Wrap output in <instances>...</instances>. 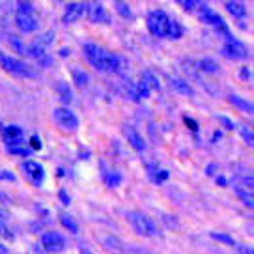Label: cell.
I'll list each match as a JSON object with an SVG mask.
<instances>
[{
	"instance_id": "60d3db41",
	"label": "cell",
	"mask_w": 254,
	"mask_h": 254,
	"mask_svg": "<svg viewBox=\"0 0 254 254\" xmlns=\"http://www.w3.org/2000/svg\"><path fill=\"white\" fill-rule=\"evenodd\" d=\"M182 6H185L187 9H192L196 8V6H200V2H182Z\"/></svg>"
},
{
	"instance_id": "7dc6e473",
	"label": "cell",
	"mask_w": 254,
	"mask_h": 254,
	"mask_svg": "<svg viewBox=\"0 0 254 254\" xmlns=\"http://www.w3.org/2000/svg\"><path fill=\"white\" fill-rule=\"evenodd\" d=\"M4 217H6V215L2 213V209H0V219H4Z\"/></svg>"
},
{
	"instance_id": "ac0fdd59",
	"label": "cell",
	"mask_w": 254,
	"mask_h": 254,
	"mask_svg": "<svg viewBox=\"0 0 254 254\" xmlns=\"http://www.w3.org/2000/svg\"><path fill=\"white\" fill-rule=\"evenodd\" d=\"M228 101H230L236 109H239L241 112H245V114H253L254 112L253 103H251V101H247L245 97H239V95H236V94H230L228 95Z\"/></svg>"
},
{
	"instance_id": "cb8c5ba5",
	"label": "cell",
	"mask_w": 254,
	"mask_h": 254,
	"mask_svg": "<svg viewBox=\"0 0 254 254\" xmlns=\"http://www.w3.org/2000/svg\"><path fill=\"white\" fill-rule=\"evenodd\" d=\"M60 222H62L64 228H65V230H69L71 234H77V232H79V224H77V221L73 219L71 215L62 213L60 215Z\"/></svg>"
},
{
	"instance_id": "6da1fadb",
	"label": "cell",
	"mask_w": 254,
	"mask_h": 254,
	"mask_svg": "<svg viewBox=\"0 0 254 254\" xmlns=\"http://www.w3.org/2000/svg\"><path fill=\"white\" fill-rule=\"evenodd\" d=\"M82 53H84V58L88 60V64H92V67H95L97 71L122 75L129 69V62H127L126 56L114 55V53L107 51L97 43H84Z\"/></svg>"
},
{
	"instance_id": "7402d4cb",
	"label": "cell",
	"mask_w": 254,
	"mask_h": 254,
	"mask_svg": "<svg viewBox=\"0 0 254 254\" xmlns=\"http://www.w3.org/2000/svg\"><path fill=\"white\" fill-rule=\"evenodd\" d=\"M140 84H144V86L148 88V90H159L161 88V84H159V79L153 75L151 71H144L142 73V80H140Z\"/></svg>"
},
{
	"instance_id": "4316f807",
	"label": "cell",
	"mask_w": 254,
	"mask_h": 254,
	"mask_svg": "<svg viewBox=\"0 0 254 254\" xmlns=\"http://www.w3.org/2000/svg\"><path fill=\"white\" fill-rule=\"evenodd\" d=\"M238 196L241 198V202L245 204L249 209H253L254 207V196H253V190H245V189H238Z\"/></svg>"
},
{
	"instance_id": "2e32d148",
	"label": "cell",
	"mask_w": 254,
	"mask_h": 254,
	"mask_svg": "<svg viewBox=\"0 0 254 254\" xmlns=\"http://www.w3.org/2000/svg\"><path fill=\"white\" fill-rule=\"evenodd\" d=\"M124 133H126L127 142L131 144V148H133V150H136V151H144V150H146V142H144L142 135H140L136 129H133V127L127 126L126 129H124Z\"/></svg>"
},
{
	"instance_id": "8992f818",
	"label": "cell",
	"mask_w": 254,
	"mask_h": 254,
	"mask_svg": "<svg viewBox=\"0 0 254 254\" xmlns=\"http://www.w3.org/2000/svg\"><path fill=\"white\" fill-rule=\"evenodd\" d=\"M53 118L58 126L65 129V131H75L77 127H79V118H77V114L71 112L67 107H56L55 111H53Z\"/></svg>"
},
{
	"instance_id": "9c48e42d",
	"label": "cell",
	"mask_w": 254,
	"mask_h": 254,
	"mask_svg": "<svg viewBox=\"0 0 254 254\" xmlns=\"http://www.w3.org/2000/svg\"><path fill=\"white\" fill-rule=\"evenodd\" d=\"M222 55L232 60H241V58H247V51L241 41L230 36V38H226V43L222 45Z\"/></svg>"
},
{
	"instance_id": "ba28073f",
	"label": "cell",
	"mask_w": 254,
	"mask_h": 254,
	"mask_svg": "<svg viewBox=\"0 0 254 254\" xmlns=\"http://www.w3.org/2000/svg\"><path fill=\"white\" fill-rule=\"evenodd\" d=\"M41 249L49 254L62 253L64 249H65V239L58 232H45L41 236Z\"/></svg>"
},
{
	"instance_id": "8fae6325",
	"label": "cell",
	"mask_w": 254,
	"mask_h": 254,
	"mask_svg": "<svg viewBox=\"0 0 254 254\" xmlns=\"http://www.w3.org/2000/svg\"><path fill=\"white\" fill-rule=\"evenodd\" d=\"M15 24L19 30L26 32V34H32V32H36L40 28V23H38V19L32 15V13H17L15 15Z\"/></svg>"
},
{
	"instance_id": "5b68a950",
	"label": "cell",
	"mask_w": 254,
	"mask_h": 254,
	"mask_svg": "<svg viewBox=\"0 0 254 254\" xmlns=\"http://www.w3.org/2000/svg\"><path fill=\"white\" fill-rule=\"evenodd\" d=\"M198 17H200V21H202V23H206V24H209V26L217 28L224 38H230L232 36L230 30H228V24L224 23V19H222L215 9H211L209 6H206V4H200Z\"/></svg>"
},
{
	"instance_id": "836d02e7",
	"label": "cell",
	"mask_w": 254,
	"mask_h": 254,
	"mask_svg": "<svg viewBox=\"0 0 254 254\" xmlns=\"http://www.w3.org/2000/svg\"><path fill=\"white\" fill-rule=\"evenodd\" d=\"M241 187H245V190H253V187H254L253 176H243V178H241Z\"/></svg>"
},
{
	"instance_id": "f35d334b",
	"label": "cell",
	"mask_w": 254,
	"mask_h": 254,
	"mask_svg": "<svg viewBox=\"0 0 254 254\" xmlns=\"http://www.w3.org/2000/svg\"><path fill=\"white\" fill-rule=\"evenodd\" d=\"M0 236H6L8 239H13V236L9 234V230L6 228V226H4V224H0Z\"/></svg>"
},
{
	"instance_id": "4dcf8cb0",
	"label": "cell",
	"mask_w": 254,
	"mask_h": 254,
	"mask_svg": "<svg viewBox=\"0 0 254 254\" xmlns=\"http://www.w3.org/2000/svg\"><path fill=\"white\" fill-rule=\"evenodd\" d=\"M114 6H116V11H118L120 15H124V17L133 15V13H131V9H129V4H127V2H116Z\"/></svg>"
},
{
	"instance_id": "44dd1931",
	"label": "cell",
	"mask_w": 254,
	"mask_h": 254,
	"mask_svg": "<svg viewBox=\"0 0 254 254\" xmlns=\"http://www.w3.org/2000/svg\"><path fill=\"white\" fill-rule=\"evenodd\" d=\"M224 8H226V11H228L230 15L236 17V19H241V17H245V13H247L243 2H234V0H230V2L224 4Z\"/></svg>"
},
{
	"instance_id": "603a6c76",
	"label": "cell",
	"mask_w": 254,
	"mask_h": 254,
	"mask_svg": "<svg viewBox=\"0 0 254 254\" xmlns=\"http://www.w3.org/2000/svg\"><path fill=\"white\" fill-rule=\"evenodd\" d=\"M105 182H107L109 187H118L120 183H122V174H120L118 170L107 168V170H105Z\"/></svg>"
},
{
	"instance_id": "f1b7e54d",
	"label": "cell",
	"mask_w": 254,
	"mask_h": 254,
	"mask_svg": "<svg viewBox=\"0 0 254 254\" xmlns=\"http://www.w3.org/2000/svg\"><path fill=\"white\" fill-rule=\"evenodd\" d=\"M211 236V239H215V241H221V243H224V245H236V239L232 238V236H228V234H222V232H211L209 234Z\"/></svg>"
},
{
	"instance_id": "3957f363",
	"label": "cell",
	"mask_w": 254,
	"mask_h": 254,
	"mask_svg": "<svg viewBox=\"0 0 254 254\" xmlns=\"http://www.w3.org/2000/svg\"><path fill=\"white\" fill-rule=\"evenodd\" d=\"M0 65H2L4 71H8L13 77H21V79H38L40 77V73L36 71L30 64L23 62L19 58H13V56L4 55L2 51H0Z\"/></svg>"
},
{
	"instance_id": "e575fe53",
	"label": "cell",
	"mask_w": 254,
	"mask_h": 254,
	"mask_svg": "<svg viewBox=\"0 0 254 254\" xmlns=\"http://www.w3.org/2000/svg\"><path fill=\"white\" fill-rule=\"evenodd\" d=\"M217 120H219V122H221L222 126L226 127V129H228V131H232V129H234V122H232L230 118H226V116H217Z\"/></svg>"
},
{
	"instance_id": "74e56055",
	"label": "cell",
	"mask_w": 254,
	"mask_h": 254,
	"mask_svg": "<svg viewBox=\"0 0 254 254\" xmlns=\"http://www.w3.org/2000/svg\"><path fill=\"white\" fill-rule=\"evenodd\" d=\"M238 253L239 254H254V251H253V247H249V245H239Z\"/></svg>"
},
{
	"instance_id": "d6986e66",
	"label": "cell",
	"mask_w": 254,
	"mask_h": 254,
	"mask_svg": "<svg viewBox=\"0 0 254 254\" xmlns=\"http://www.w3.org/2000/svg\"><path fill=\"white\" fill-rule=\"evenodd\" d=\"M148 95H150V90L144 86V84H140V82H135V84L129 86V97L133 101H142Z\"/></svg>"
},
{
	"instance_id": "30bf717a",
	"label": "cell",
	"mask_w": 254,
	"mask_h": 254,
	"mask_svg": "<svg viewBox=\"0 0 254 254\" xmlns=\"http://www.w3.org/2000/svg\"><path fill=\"white\" fill-rule=\"evenodd\" d=\"M86 11H88V17H90V21H92V23H95V24H109L111 23V15H109V11H107L103 4H99V2L86 4Z\"/></svg>"
},
{
	"instance_id": "ab89813d",
	"label": "cell",
	"mask_w": 254,
	"mask_h": 254,
	"mask_svg": "<svg viewBox=\"0 0 254 254\" xmlns=\"http://www.w3.org/2000/svg\"><path fill=\"white\" fill-rule=\"evenodd\" d=\"M58 196H60V200H64V204H65V206H67V204H71V202H69V196H67V192H65V190H60V194H58Z\"/></svg>"
},
{
	"instance_id": "7a4b0ae2",
	"label": "cell",
	"mask_w": 254,
	"mask_h": 254,
	"mask_svg": "<svg viewBox=\"0 0 254 254\" xmlns=\"http://www.w3.org/2000/svg\"><path fill=\"white\" fill-rule=\"evenodd\" d=\"M126 219L129 222V226L142 238H157L161 234L157 222L153 221L151 217H148V215L140 213V211H127Z\"/></svg>"
},
{
	"instance_id": "1f68e13d",
	"label": "cell",
	"mask_w": 254,
	"mask_h": 254,
	"mask_svg": "<svg viewBox=\"0 0 254 254\" xmlns=\"http://www.w3.org/2000/svg\"><path fill=\"white\" fill-rule=\"evenodd\" d=\"M150 176L153 178V182L155 183H161V182H165V180H168V170H157V172H150Z\"/></svg>"
},
{
	"instance_id": "f546056e",
	"label": "cell",
	"mask_w": 254,
	"mask_h": 254,
	"mask_svg": "<svg viewBox=\"0 0 254 254\" xmlns=\"http://www.w3.org/2000/svg\"><path fill=\"white\" fill-rule=\"evenodd\" d=\"M239 135H241V138L247 142V146H253V144H254V135H253V131H251L249 127L241 126V129H239Z\"/></svg>"
},
{
	"instance_id": "d6a6232c",
	"label": "cell",
	"mask_w": 254,
	"mask_h": 254,
	"mask_svg": "<svg viewBox=\"0 0 254 254\" xmlns=\"http://www.w3.org/2000/svg\"><path fill=\"white\" fill-rule=\"evenodd\" d=\"M8 150H9V153H15V155H23V157L30 155V150H28V148H21V146H9Z\"/></svg>"
},
{
	"instance_id": "9a60e30c",
	"label": "cell",
	"mask_w": 254,
	"mask_h": 254,
	"mask_svg": "<svg viewBox=\"0 0 254 254\" xmlns=\"http://www.w3.org/2000/svg\"><path fill=\"white\" fill-rule=\"evenodd\" d=\"M84 11H86V4H82V2H77V4H67L65 13H64V23L65 24L77 23V19H80Z\"/></svg>"
},
{
	"instance_id": "7c38bea8",
	"label": "cell",
	"mask_w": 254,
	"mask_h": 254,
	"mask_svg": "<svg viewBox=\"0 0 254 254\" xmlns=\"http://www.w3.org/2000/svg\"><path fill=\"white\" fill-rule=\"evenodd\" d=\"M97 241H99L107 251H111V253H114V254L126 253L124 243H122L116 236H112V234H99V236H97Z\"/></svg>"
},
{
	"instance_id": "7bdbcfd3",
	"label": "cell",
	"mask_w": 254,
	"mask_h": 254,
	"mask_svg": "<svg viewBox=\"0 0 254 254\" xmlns=\"http://www.w3.org/2000/svg\"><path fill=\"white\" fill-rule=\"evenodd\" d=\"M80 254H94V253H92L86 245H82V247H80Z\"/></svg>"
},
{
	"instance_id": "bcb514c9",
	"label": "cell",
	"mask_w": 254,
	"mask_h": 254,
	"mask_svg": "<svg viewBox=\"0 0 254 254\" xmlns=\"http://www.w3.org/2000/svg\"><path fill=\"white\" fill-rule=\"evenodd\" d=\"M2 178H8V180H13V176H11V174H0V180H2Z\"/></svg>"
},
{
	"instance_id": "d4e9b609",
	"label": "cell",
	"mask_w": 254,
	"mask_h": 254,
	"mask_svg": "<svg viewBox=\"0 0 254 254\" xmlns=\"http://www.w3.org/2000/svg\"><path fill=\"white\" fill-rule=\"evenodd\" d=\"M183 26L178 21H174V19H170V26H168V36L167 38H170V40H180L183 36Z\"/></svg>"
},
{
	"instance_id": "8d00e7d4",
	"label": "cell",
	"mask_w": 254,
	"mask_h": 254,
	"mask_svg": "<svg viewBox=\"0 0 254 254\" xmlns=\"http://www.w3.org/2000/svg\"><path fill=\"white\" fill-rule=\"evenodd\" d=\"M126 253L127 254H151L150 251H146V249H140V247H129Z\"/></svg>"
},
{
	"instance_id": "4fadbf2b",
	"label": "cell",
	"mask_w": 254,
	"mask_h": 254,
	"mask_svg": "<svg viewBox=\"0 0 254 254\" xmlns=\"http://www.w3.org/2000/svg\"><path fill=\"white\" fill-rule=\"evenodd\" d=\"M23 170L26 172V176H28L36 185H41L43 176H45V170H43V167H41L38 161H24Z\"/></svg>"
},
{
	"instance_id": "e0dca14e",
	"label": "cell",
	"mask_w": 254,
	"mask_h": 254,
	"mask_svg": "<svg viewBox=\"0 0 254 254\" xmlns=\"http://www.w3.org/2000/svg\"><path fill=\"white\" fill-rule=\"evenodd\" d=\"M170 86L174 88L178 94H182V95H187V97H190V95L194 94V90L190 88L189 82H185V80L182 79V77H170Z\"/></svg>"
},
{
	"instance_id": "ffe728a7",
	"label": "cell",
	"mask_w": 254,
	"mask_h": 254,
	"mask_svg": "<svg viewBox=\"0 0 254 254\" xmlns=\"http://www.w3.org/2000/svg\"><path fill=\"white\" fill-rule=\"evenodd\" d=\"M56 92H58V95H60V99H62L64 103H71L73 101V90L69 88L67 82L56 80Z\"/></svg>"
},
{
	"instance_id": "5bb4252c",
	"label": "cell",
	"mask_w": 254,
	"mask_h": 254,
	"mask_svg": "<svg viewBox=\"0 0 254 254\" xmlns=\"http://www.w3.org/2000/svg\"><path fill=\"white\" fill-rule=\"evenodd\" d=\"M2 136L9 146H21L23 144V129L19 126H6L2 129Z\"/></svg>"
},
{
	"instance_id": "d590c367",
	"label": "cell",
	"mask_w": 254,
	"mask_h": 254,
	"mask_svg": "<svg viewBox=\"0 0 254 254\" xmlns=\"http://www.w3.org/2000/svg\"><path fill=\"white\" fill-rule=\"evenodd\" d=\"M9 45H11V47H13V49H17L19 53H24V51H26V49H24L23 43H21V41H19V40H15V38H9Z\"/></svg>"
},
{
	"instance_id": "f6af8a7d",
	"label": "cell",
	"mask_w": 254,
	"mask_h": 254,
	"mask_svg": "<svg viewBox=\"0 0 254 254\" xmlns=\"http://www.w3.org/2000/svg\"><path fill=\"white\" fill-rule=\"evenodd\" d=\"M239 75H241V77H245V79H249V71H247V69H243V71H239Z\"/></svg>"
},
{
	"instance_id": "52a82bcc",
	"label": "cell",
	"mask_w": 254,
	"mask_h": 254,
	"mask_svg": "<svg viewBox=\"0 0 254 254\" xmlns=\"http://www.w3.org/2000/svg\"><path fill=\"white\" fill-rule=\"evenodd\" d=\"M55 41V32H49V34H43L40 38H36V40L30 43V47H28V53L26 55H30L32 58H36L38 62H40L43 56H47V49L49 45Z\"/></svg>"
},
{
	"instance_id": "83f0119b",
	"label": "cell",
	"mask_w": 254,
	"mask_h": 254,
	"mask_svg": "<svg viewBox=\"0 0 254 254\" xmlns=\"http://www.w3.org/2000/svg\"><path fill=\"white\" fill-rule=\"evenodd\" d=\"M200 67L207 73H219L221 71V67H219V64L211 60V58H204V60H200Z\"/></svg>"
},
{
	"instance_id": "277c9868",
	"label": "cell",
	"mask_w": 254,
	"mask_h": 254,
	"mask_svg": "<svg viewBox=\"0 0 254 254\" xmlns=\"http://www.w3.org/2000/svg\"><path fill=\"white\" fill-rule=\"evenodd\" d=\"M146 24H148V30L155 38H167L168 26H170V17L163 9H153L148 15V19H146Z\"/></svg>"
},
{
	"instance_id": "484cf974",
	"label": "cell",
	"mask_w": 254,
	"mask_h": 254,
	"mask_svg": "<svg viewBox=\"0 0 254 254\" xmlns=\"http://www.w3.org/2000/svg\"><path fill=\"white\" fill-rule=\"evenodd\" d=\"M71 77H73V80H75V84L77 86H86L88 82H90V77H88V73H84L82 69H73L71 71Z\"/></svg>"
},
{
	"instance_id": "b9f144b4",
	"label": "cell",
	"mask_w": 254,
	"mask_h": 254,
	"mask_svg": "<svg viewBox=\"0 0 254 254\" xmlns=\"http://www.w3.org/2000/svg\"><path fill=\"white\" fill-rule=\"evenodd\" d=\"M28 254H49V253H45V251H43L41 247H34V249H32V251Z\"/></svg>"
},
{
	"instance_id": "ee69618b",
	"label": "cell",
	"mask_w": 254,
	"mask_h": 254,
	"mask_svg": "<svg viewBox=\"0 0 254 254\" xmlns=\"http://www.w3.org/2000/svg\"><path fill=\"white\" fill-rule=\"evenodd\" d=\"M8 247H4V243H0V254H8Z\"/></svg>"
}]
</instances>
